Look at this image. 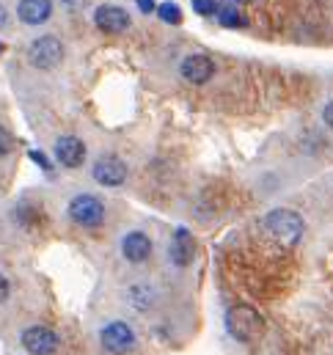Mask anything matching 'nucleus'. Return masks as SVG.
<instances>
[{"instance_id": "a211bd4d", "label": "nucleus", "mask_w": 333, "mask_h": 355, "mask_svg": "<svg viewBox=\"0 0 333 355\" xmlns=\"http://www.w3.org/2000/svg\"><path fill=\"white\" fill-rule=\"evenodd\" d=\"M11 149H14V138H11V132L6 127H0V157L11 155Z\"/></svg>"}, {"instance_id": "412c9836", "label": "nucleus", "mask_w": 333, "mask_h": 355, "mask_svg": "<svg viewBox=\"0 0 333 355\" xmlns=\"http://www.w3.org/2000/svg\"><path fill=\"white\" fill-rule=\"evenodd\" d=\"M135 3H138V8H141L144 14H155V8H157L155 0H135Z\"/></svg>"}, {"instance_id": "f03ea898", "label": "nucleus", "mask_w": 333, "mask_h": 355, "mask_svg": "<svg viewBox=\"0 0 333 355\" xmlns=\"http://www.w3.org/2000/svg\"><path fill=\"white\" fill-rule=\"evenodd\" d=\"M226 331L243 342V345H253L262 334H264V317L253 309V306H232L226 311Z\"/></svg>"}, {"instance_id": "7ed1b4c3", "label": "nucleus", "mask_w": 333, "mask_h": 355, "mask_svg": "<svg viewBox=\"0 0 333 355\" xmlns=\"http://www.w3.org/2000/svg\"><path fill=\"white\" fill-rule=\"evenodd\" d=\"M99 345L110 355H130L135 350L138 339H135V331L124 320H113L99 331Z\"/></svg>"}, {"instance_id": "2eb2a0df", "label": "nucleus", "mask_w": 333, "mask_h": 355, "mask_svg": "<svg viewBox=\"0 0 333 355\" xmlns=\"http://www.w3.org/2000/svg\"><path fill=\"white\" fill-rule=\"evenodd\" d=\"M218 19H221V25H226V28H234V25H240V8L234 6V0H226V3H221L218 8Z\"/></svg>"}, {"instance_id": "ddd939ff", "label": "nucleus", "mask_w": 333, "mask_h": 355, "mask_svg": "<svg viewBox=\"0 0 333 355\" xmlns=\"http://www.w3.org/2000/svg\"><path fill=\"white\" fill-rule=\"evenodd\" d=\"M179 72H182V78H185L187 83H193V86H204V83L212 78L215 64H212L207 55H187V58L179 64Z\"/></svg>"}, {"instance_id": "0eeeda50", "label": "nucleus", "mask_w": 333, "mask_h": 355, "mask_svg": "<svg viewBox=\"0 0 333 355\" xmlns=\"http://www.w3.org/2000/svg\"><path fill=\"white\" fill-rule=\"evenodd\" d=\"M91 177H94L96 184H102V187H119L127 179V163L119 160L116 155H105V157H99L94 163Z\"/></svg>"}, {"instance_id": "b1692460", "label": "nucleus", "mask_w": 333, "mask_h": 355, "mask_svg": "<svg viewBox=\"0 0 333 355\" xmlns=\"http://www.w3.org/2000/svg\"><path fill=\"white\" fill-rule=\"evenodd\" d=\"M3 50H6V44H3V42H0V53H3Z\"/></svg>"}, {"instance_id": "9b49d317", "label": "nucleus", "mask_w": 333, "mask_h": 355, "mask_svg": "<svg viewBox=\"0 0 333 355\" xmlns=\"http://www.w3.org/2000/svg\"><path fill=\"white\" fill-rule=\"evenodd\" d=\"M53 155L64 168H80L85 163V144L75 135H64L56 141Z\"/></svg>"}, {"instance_id": "20e7f679", "label": "nucleus", "mask_w": 333, "mask_h": 355, "mask_svg": "<svg viewBox=\"0 0 333 355\" xmlns=\"http://www.w3.org/2000/svg\"><path fill=\"white\" fill-rule=\"evenodd\" d=\"M61 61H64V44H61L58 36H39V39L31 42V47H28V64L33 69L47 72V69H56Z\"/></svg>"}, {"instance_id": "9d476101", "label": "nucleus", "mask_w": 333, "mask_h": 355, "mask_svg": "<svg viewBox=\"0 0 333 355\" xmlns=\"http://www.w3.org/2000/svg\"><path fill=\"white\" fill-rule=\"evenodd\" d=\"M94 22H96L99 31H105L110 36H119V33H124L130 28L133 19H130V14L121 6H99L94 11Z\"/></svg>"}, {"instance_id": "5701e85b", "label": "nucleus", "mask_w": 333, "mask_h": 355, "mask_svg": "<svg viewBox=\"0 0 333 355\" xmlns=\"http://www.w3.org/2000/svg\"><path fill=\"white\" fill-rule=\"evenodd\" d=\"M6 19H8V14H6V8H3V6H0V28H3V25H6Z\"/></svg>"}, {"instance_id": "6e6552de", "label": "nucleus", "mask_w": 333, "mask_h": 355, "mask_svg": "<svg viewBox=\"0 0 333 355\" xmlns=\"http://www.w3.org/2000/svg\"><path fill=\"white\" fill-rule=\"evenodd\" d=\"M124 300H127V306L133 311L146 314L160 303V292H157V286L152 281H138V284H130L124 289Z\"/></svg>"}, {"instance_id": "423d86ee", "label": "nucleus", "mask_w": 333, "mask_h": 355, "mask_svg": "<svg viewBox=\"0 0 333 355\" xmlns=\"http://www.w3.org/2000/svg\"><path fill=\"white\" fill-rule=\"evenodd\" d=\"M19 342H22V347L31 355H53L58 350V345H61L58 334L50 331V328H44V325H31V328H25L22 336H19Z\"/></svg>"}, {"instance_id": "4be33fe9", "label": "nucleus", "mask_w": 333, "mask_h": 355, "mask_svg": "<svg viewBox=\"0 0 333 355\" xmlns=\"http://www.w3.org/2000/svg\"><path fill=\"white\" fill-rule=\"evenodd\" d=\"M323 119H325V124L333 130V102H328L325 105V110H323Z\"/></svg>"}, {"instance_id": "6ab92c4d", "label": "nucleus", "mask_w": 333, "mask_h": 355, "mask_svg": "<svg viewBox=\"0 0 333 355\" xmlns=\"http://www.w3.org/2000/svg\"><path fill=\"white\" fill-rule=\"evenodd\" d=\"M8 297H11V284H8L6 275H0V306H3Z\"/></svg>"}, {"instance_id": "4468645a", "label": "nucleus", "mask_w": 333, "mask_h": 355, "mask_svg": "<svg viewBox=\"0 0 333 355\" xmlns=\"http://www.w3.org/2000/svg\"><path fill=\"white\" fill-rule=\"evenodd\" d=\"M17 17L22 25H44L53 17V0H19Z\"/></svg>"}, {"instance_id": "dca6fc26", "label": "nucleus", "mask_w": 333, "mask_h": 355, "mask_svg": "<svg viewBox=\"0 0 333 355\" xmlns=\"http://www.w3.org/2000/svg\"><path fill=\"white\" fill-rule=\"evenodd\" d=\"M155 14H157L163 22H168V25H182V8H179L173 0H163V3L155 8Z\"/></svg>"}, {"instance_id": "1a4fd4ad", "label": "nucleus", "mask_w": 333, "mask_h": 355, "mask_svg": "<svg viewBox=\"0 0 333 355\" xmlns=\"http://www.w3.org/2000/svg\"><path fill=\"white\" fill-rule=\"evenodd\" d=\"M121 257L130 265H144L152 257V237L146 232H127L121 237Z\"/></svg>"}, {"instance_id": "aec40b11", "label": "nucleus", "mask_w": 333, "mask_h": 355, "mask_svg": "<svg viewBox=\"0 0 333 355\" xmlns=\"http://www.w3.org/2000/svg\"><path fill=\"white\" fill-rule=\"evenodd\" d=\"M31 160H33V163H39L44 171H50V160L44 157V152H36V149H33V152H31Z\"/></svg>"}, {"instance_id": "f8f14e48", "label": "nucleus", "mask_w": 333, "mask_h": 355, "mask_svg": "<svg viewBox=\"0 0 333 355\" xmlns=\"http://www.w3.org/2000/svg\"><path fill=\"white\" fill-rule=\"evenodd\" d=\"M193 254H196V243H193V234H190V229L179 226V229L173 232L171 243H168V259H171V265L187 267L190 262H193Z\"/></svg>"}, {"instance_id": "f3484780", "label": "nucleus", "mask_w": 333, "mask_h": 355, "mask_svg": "<svg viewBox=\"0 0 333 355\" xmlns=\"http://www.w3.org/2000/svg\"><path fill=\"white\" fill-rule=\"evenodd\" d=\"M193 11L201 14V17H212V11L218 8V0H190Z\"/></svg>"}, {"instance_id": "39448f33", "label": "nucleus", "mask_w": 333, "mask_h": 355, "mask_svg": "<svg viewBox=\"0 0 333 355\" xmlns=\"http://www.w3.org/2000/svg\"><path fill=\"white\" fill-rule=\"evenodd\" d=\"M67 215L83 229H96V226L105 223V204L91 193H80V196H75L69 201Z\"/></svg>"}, {"instance_id": "f257e3e1", "label": "nucleus", "mask_w": 333, "mask_h": 355, "mask_svg": "<svg viewBox=\"0 0 333 355\" xmlns=\"http://www.w3.org/2000/svg\"><path fill=\"white\" fill-rule=\"evenodd\" d=\"M264 232H267L273 240H278L281 245L292 248V245H298V243L303 240L306 223H303V218H300L295 209H273V212H267V218H264Z\"/></svg>"}]
</instances>
